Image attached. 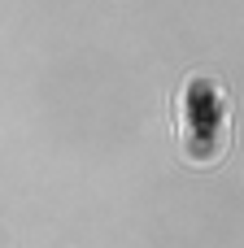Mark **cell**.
Masks as SVG:
<instances>
[{
	"instance_id": "6da1fadb",
	"label": "cell",
	"mask_w": 244,
	"mask_h": 248,
	"mask_svg": "<svg viewBox=\"0 0 244 248\" xmlns=\"http://www.w3.org/2000/svg\"><path fill=\"white\" fill-rule=\"evenodd\" d=\"M183 122H179V144L192 161H214L227 144V96L218 92L214 78H192L183 87Z\"/></svg>"
}]
</instances>
